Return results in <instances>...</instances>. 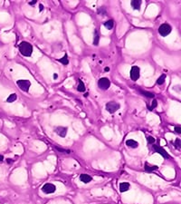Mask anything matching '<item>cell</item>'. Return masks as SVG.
Returning <instances> with one entry per match:
<instances>
[{
	"mask_svg": "<svg viewBox=\"0 0 181 204\" xmlns=\"http://www.w3.org/2000/svg\"><path fill=\"white\" fill-rule=\"evenodd\" d=\"M19 52L24 56H31L33 53V46L28 42H22L19 44Z\"/></svg>",
	"mask_w": 181,
	"mask_h": 204,
	"instance_id": "obj_1",
	"label": "cell"
},
{
	"mask_svg": "<svg viewBox=\"0 0 181 204\" xmlns=\"http://www.w3.org/2000/svg\"><path fill=\"white\" fill-rule=\"evenodd\" d=\"M120 105L119 102H109L106 103V110L110 112V113H114L115 112H117L119 109Z\"/></svg>",
	"mask_w": 181,
	"mask_h": 204,
	"instance_id": "obj_2",
	"label": "cell"
},
{
	"mask_svg": "<svg viewBox=\"0 0 181 204\" xmlns=\"http://www.w3.org/2000/svg\"><path fill=\"white\" fill-rule=\"evenodd\" d=\"M171 30H172V28L168 24H162L158 28V33L162 36H167V34H170Z\"/></svg>",
	"mask_w": 181,
	"mask_h": 204,
	"instance_id": "obj_3",
	"label": "cell"
},
{
	"mask_svg": "<svg viewBox=\"0 0 181 204\" xmlns=\"http://www.w3.org/2000/svg\"><path fill=\"white\" fill-rule=\"evenodd\" d=\"M16 83L19 86V88L21 90H23L24 92H28L29 91V88L31 86V83L28 80H18L16 82Z\"/></svg>",
	"mask_w": 181,
	"mask_h": 204,
	"instance_id": "obj_4",
	"label": "cell"
},
{
	"mask_svg": "<svg viewBox=\"0 0 181 204\" xmlns=\"http://www.w3.org/2000/svg\"><path fill=\"white\" fill-rule=\"evenodd\" d=\"M129 76L131 78L132 81H137L139 78V67L138 66H132L130 69V73Z\"/></svg>",
	"mask_w": 181,
	"mask_h": 204,
	"instance_id": "obj_5",
	"label": "cell"
},
{
	"mask_svg": "<svg viewBox=\"0 0 181 204\" xmlns=\"http://www.w3.org/2000/svg\"><path fill=\"white\" fill-rule=\"evenodd\" d=\"M98 85H99V87H100V89H102V90H107V89L110 87V80H109L108 78L103 77V78H100V79L99 80Z\"/></svg>",
	"mask_w": 181,
	"mask_h": 204,
	"instance_id": "obj_6",
	"label": "cell"
},
{
	"mask_svg": "<svg viewBox=\"0 0 181 204\" xmlns=\"http://www.w3.org/2000/svg\"><path fill=\"white\" fill-rule=\"evenodd\" d=\"M56 189V187L52 184V183H46L44 184L43 187H42V190L43 192L46 193V194H51V193H53Z\"/></svg>",
	"mask_w": 181,
	"mask_h": 204,
	"instance_id": "obj_7",
	"label": "cell"
},
{
	"mask_svg": "<svg viewBox=\"0 0 181 204\" xmlns=\"http://www.w3.org/2000/svg\"><path fill=\"white\" fill-rule=\"evenodd\" d=\"M67 131H68L67 127H63V126H58L54 129L55 133L61 137H65L67 134Z\"/></svg>",
	"mask_w": 181,
	"mask_h": 204,
	"instance_id": "obj_8",
	"label": "cell"
},
{
	"mask_svg": "<svg viewBox=\"0 0 181 204\" xmlns=\"http://www.w3.org/2000/svg\"><path fill=\"white\" fill-rule=\"evenodd\" d=\"M153 148H154V150H155L156 152L159 153V154L162 155L164 158H169V155L167 153V151H166L163 148H161V147H159V146H157V145H154Z\"/></svg>",
	"mask_w": 181,
	"mask_h": 204,
	"instance_id": "obj_9",
	"label": "cell"
},
{
	"mask_svg": "<svg viewBox=\"0 0 181 204\" xmlns=\"http://www.w3.org/2000/svg\"><path fill=\"white\" fill-rule=\"evenodd\" d=\"M91 180H92V178L90 175H88V174H81V175H80V180L82 181L83 183H88V182L91 181Z\"/></svg>",
	"mask_w": 181,
	"mask_h": 204,
	"instance_id": "obj_10",
	"label": "cell"
},
{
	"mask_svg": "<svg viewBox=\"0 0 181 204\" xmlns=\"http://www.w3.org/2000/svg\"><path fill=\"white\" fill-rule=\"evenodd\" d=\"M129 187H130L129 183H128V182H121L119 184V190H120V192H125V191L129 189Z\"/></svg>",
	"mask_w": 181,
	"mask_h": 204,
	"instance_id": "obj_11",
	"label": "cell"
},
{
	"mask_svg": "<svg viewBox=\"0 0 181 204\" xmlns=\"http://www.w3.org/2000/svg\"><path fill=\"white\" fill-rule=\"evenodd\" d=\"M131 6L133 7L134 10H139L140 9V5H141V1L139 0H133L131 1Z\"/></svg>",
	"mask_w": 181,
	"mask_h": 204,
	"instance_id": "obj_12",
	"label": "cell"
},
{
	"mask_svg": "<svg viewBox=\"0 0 181 204\" xmlns=\"http://www.w3.org/2000/svg\"><path fill=\"white\" fill-rule=\"evenodd\" d=\"M126 145L130 148H137L138 146V143L134 140H128L126 141Z\"/></svg>",
	"mask_w": 181,
	"mask_h": 204,
	"instance_id": "obj_13",
	"label": "cell"
},
{
	"mask_svg": "<svg viewBox=\"0 0 181 204\" xmlns=\"http://www.w3.org/2000/svg\"><path fill=\"white\" fill-rule=\"evenodd\" d=\"M100 41V34L97 29H94V36H93V44L94 45H98Z\"/></svg>",
	"mask_w": 181,
	"mask_h": 204,
	"instance_id": "obj_14",
	"label": "cell"
},
{
	"mask_svg": "<svg viewBox=\"0 0 181 204\" xmlns=\"http://www.w3.org/2000/svg\"><path fill=\"white\" fill-rule=\"evenodd\" d=\"M144 169L147 171H153V170H156L157 169V166H156V165H149L148 162H146L145 165H144Z\"/></svg>",
	"mask_w": 181,
	"mask_h": 204,
	"instance_id": "obj_15",
	"label": "cell"
},
{
	"mask_svg": "<svg viewBox=\"0 0 181 204\" xmlns=\"http://www.w3.org/2000/svg\"><path fill=\"white\" fill-rule=\"evenodd\" d=\"M138 92L143 96H146V97H148V98H154V94L152 92H147V91H143V90H138Z\"/></svg>",
	"mask_w": 181,
	"mask_h": 204,
	"instance_id": "obj_16",
	"label": "cell"
},
{
	"mask_svg": "<svg viewBox=\"0 0 181 204\" xmlns=\"http://www.w3.org/2000/svg\"><path fill=\"white\" fill-rule=\"evenodd\" d=\"M58 61H59L60 63H62V64H64V65H67V64L69 63V60H68L67 54H64L61 59H58Z\"/></svg>",
	"mask_w": 181,
	"mask_h": 204,
	"instance_id": "obj_17",
	"label": "cell"
},
{
	"mask_svg": "<svg viewBox=\"0 0 181 204\" xmlns=\"http://www.w3.org/2000/svg\"><path fill=\"white\" fill-rule=\"evenodd\" d=\"M77 90L79 92H84L85 91V85H84V83L81 80H79V84H78Z\"/></svg>",
	"mask_w": 181,
	"mask_h": 204,
	"instance_id": "obj_18",
	"label": "cell"
},
{
	"mask_svg": "<svg viewBox=\"0 0 181 204\" xmlns=\"http://www.w3.org/2000/svg\"><path fill=\"white\" fill-rule=\"evenodd\" d=\"M113 21L112 20H108V21H106L105 23H104V26L107 28V29H111L112 27H113Z\"/></svg>",
	"mask_w": 181,
	"mask_h": 204,
	"instance_id": "obj_19",
	"label": "cell"
},
{
	"mask_svg": "<svg viewBox=\"0 0 181 204\" xmlns=\"http://www.w3.org/2000/svg\"><path fill=\"white\" fill-rule=\"evenodd\" d=\"M16 98H17L16 94L15 93H12V94H10L8 96V98L6 99V102H14L16 100Z\"/></svg>",
	"mask_w": 181,
	"mask_h": 204,
	"instance_id": "obj_20",
	"label": "cell"
},
{
	"mask_svg": "<svg viewBox=\"0 0 181 204\" xmlns=\"http://www.w3.org/2000/svg\"><path fill=\"white\" fill-rule=\"evenodd\" d=\"M165 79H166V74H162L157 80V83L158 84V85H161V84H163L164 83V82H165Z\"/></svg>",
	"mask_w": 181,
	"mask_h": 204,
	"instance_id": "obj_21",
	"label": "cell"
},
{
	"mask_svg": "<svg viewBox=\"0 0 181 204\" xmlns=\"http://www.w3.org/2000/svg\"><path fill=\"white\" fill-rule=\"evenodd\" d=\"M157 101L156 100H153V102H152V103H151V105L148 107V109L150 110V111H152L154 108H156L157 107Z\"/></svg>",
	"mask_w": 181,
	"mask_h": 204,
	"instance_id": "obj_22",
	"label": "cell"
},
{
	"mask_svg": "<svg viewBox=\"0 0 181 204\" xmlns=\"http://www.w3.org/2000/svg\"><path fill=\"white\" fill-rule=\"evenodd\" d=\"M155 138L154 137H152V136H148V143H150V144H152V143H154L155 142Z\"/></svg>",
	"mask_w": 181,
	"mask_h": 204,
	"instance_id": "obj_23",
	"label": "cell"
},
{
	"mask_svg": "<svg viewBox=\"0 0 181 204\" xmlns=\"http://www.w3.org/2000/svg\"><path fill=\"white\" fill-rule=\"evenodd\" d=\"M175 146L176 149H179L180 148V139H176V141H175Z\"/></svg>",
	"mask_w": 181,
	"mask_h": 204,
	"instance_id": "obj_24",
	"label": "cell"
},
{
	"mask_svg": "<svg viewBox=\"0 0 181 204\" xmlns=\"http://www.w3.org/2000/svg\"><path fill=\"white\" fill-rule=\"evenodd\" d=\"M98 13L99 14H100V13L101 14H105V8L104 7H100L99 10H98Z\"/></svg>",
	"mask_w": 181,
	"mask_h": 204,
	"instance_id": "obj_25",
	"label": "cell"
},
{
	"mask_svg": "<svg viewBox=\"0 0 181 204\" xmlns=\"http://www.w3.org/2000/svg\"><path fill=\"white\" fill-rule=\"evenodd\" d=\"M175 131H176V133H180V132H181V128L178 127V126L175 127Z\"/></svg>",
	"mask_w": 181,
	"mask_h": 204,
	"instance_id": "obj_26",
	"label": "cell"
},
{
	"mask_svg": "<svg viewBox=\"0 0 181 204\" xmlns=\"http://www.w3.org/2000/svg\"><path fill=\"white\" fill-rule=\"evenodd\" d=\"M43 5L42 4H40V5H39V11H40V12H42V11H43Z\"/></svg>",
	"mask_w": 181,
	"mask_h": 204,
	"instance_id": "obj_27",
	"label": "cell"
},
{
	"mask_svg": "<svg viewBox=\"0 0 181 204\" xmlns=\"http://www.w3.org/2000/svg\"><path fill=\"white\" fill-rule=\"evenodd\" d=\"M36 3V1L35 0H33L32 2H29V5H34Z\"/></svg>",
	"mask_w": 181,
	"mask_h": 204,
	"instance_id": "obj_28",
	"label": "cell"
},
{
	"mask_svg": "<svg viewBox=\"0 0 181 204\" xmlns=\"http://www.w3.org/2000/svg\"><path fill=\"white\" fill-rule=\"evenodd\" d=\"M57 77H58V75H57V73H54V74H53V79H56V78H57Z\"/></svg>",
	"mask_w": 181,
	"mask_h": 204,
	"instance_id": "obj_29",
	"label": "cell"
},
{
	"mask_svg": "<svg viewBox=\"0 0 181 204\" xmlns=\"http://www.w3.org/2000/svg\"><path fill=\"white\" fill-rule=\"evenodd\" d=\"M4 160V156L3 155H0V161H2Z\"/></svg>",
	"mask_w": 181,
	"mask_h": 204,
	"instance_id": "obj_30",
	"label": "cell"
},
{
	"mask_svg": "<svg viewBox=\"0 0 181 204\" xmlns=\"http://www.w3.org/2000/svg\"><path fill=\"white\" fill-rule=\"evenodd\" d=\"M105 71H110V68H108V67H106V68H105Z\"/></svg>",
	"mask_w": 181,
	"mask_h": 204,
	"instance_id": "obj_31",
	"label": "cell"
},
{
	"mask_svg": "<svg viewBox=\"0 0 181 204\" xmlns=\"http://www.w3.org/2000/svg\"><path fill=\"white\" fill-rule=\"evenodd\" d=\"M7 161H8V162H11V161H12V160H11V159H8V160H7Z\"/></svg>",
	"mask_w": 181,
	"mask_h": 204,
	"instance_id": "obj_32",
	"label": "cell"
}]
</instances>
